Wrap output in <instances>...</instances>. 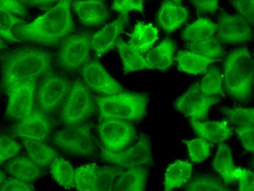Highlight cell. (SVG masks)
Segmentation results:
<instances>
[{
	"label": "cell",
	"mask_w": 254,
	"mask_h": 191,
	"mask_svg": "<svg viewBox=\"0 0 254 191\" xmlns=\"http://www.w3.org/2000/svg\"><path fill=\"white\" fill-rule=\"evenodd\" d=\"M71 3L72 0H60L43 15L18 26L16 37L48 46L61 44L75 30Z\"/></svg>",
	"instance_id": "6da1fadb"
},
{
	"label": "cell",
	"mask_w": 254,
	"mask_h": 191,
	"mask_svg": "<svg viewBox=\"0 0 254 191\" xmlns=\"http://www.w3.org/2000/svg\"><path fill=\"white\" fill-rule=\"evenodd\" d=\"M52 70V55L37 47L8 53L2 62V84L6 92L18 84L38 81Z\"/></svg>",
	"instance_id": "7a4b0ae2"
},
{
	"label": "cell",
	"mask_w": 254,
	"mask_h": 191,
	"mask_svg": "<svg viewBox=\"0 0 254 191\" xmlns=\"http://www.w3.org/2000/svg\"><path fill=\"white\" fill-rule=\"evenodd\" d=\"M225 90L240 102L251 98L254 91V58L248 47L235 49L223 63Z\"/></svg>",
	"instance_id": "3957f363"
},
{
	"label": "cell",
	"mask_w": 254,
	"mask_h": 191,
	"mask_svg": "<svg viewBox=\"0 0 254 191\" xmlns=\"http://www.w3.org/2000/svg\"><path fill=\"white\" fill-rule=\"evenodd\" d=\"M96 108L100 118H117L138 122L147 116L148 95L143 92H127L112 96H95Z\"/></svg>",
	"instance_id": "277c9868"
},
{
	"label": "cell",
	"mask_w": 254,
	"mask_h": 191,
	"mask_svg": "<svg viewBox=\"0 0 254 191\" xmlns=\"http://www.w3.org/2000/svg\"><path fill=\"white\" fill-rule=\"evenodd\" d=\"M53 145L64 153L74 157H93L99 151L93 123L83 122L64 126L52 135Z\"/></svg>",
	"instance_id": "5b68a950"
},
{
	"label": "cell",
	"mask_w": 254,
	"mask_h": 191,
	"mask_svg": "<svg viewBox=\"0 0 254 191\" xmlns=\"http://www.w3.org/2000/svg\"><path fill=\"white\" fill-rule=\"evenodd\" d=\"M96 110L95 98L92 91L81 79H76L71 84L61 105V122L64 126L83 123L93 116Z\"/></svg>",
	"instance_id": "8992f818"
},
{
	"label": "cell",
	"mask_w": 254,
	"mask_h": 191,
	"mask_svg": "<svg viewBox=\"0 0 254 191\" xmlns=\"http://www.w3.org/2000/svg\"><path fill=\"white\" fill-rule=\"evenodd\" d=\"M103 162L121 168H148L153 165V147L150 137L141 133L131 145L119 151H110L99 147Z\"/></svg>",
	"instance_id": "52a82bcc"
},
{
	"label": "cell",
	"mask_w": 254,
	"mask_h": 191,
	"mask_svg": "<svg viewBox=\"0 0 254 191\" xmlns=\"http://www.w3.org/2000/svg\"><path fill=\"white\" fill-rule=\"evenodd\" d=\"M92 33L80 32L70 34L61 43L56 61L66 73L78 72L91 60Z\"/></svg>",
	"instance_id": "ba28073f"
},
{
	"label": "cell",
	"mask_w": 254,
	"mask_h": 191,
	"mask_svg": "<svg viewBox=\"0 0 254 191\" xmlns=\"http://www.w3.org/2000/svg\"><path fill=\"white\" fill-rule=\"evenodd\" d=\"M97 133L101 146L110 151H119L131 145L137 132L133 122L117 118H100L97 124Z\"/></svg>",
	"instance_id": "9c48e42d"
},
{
	"label": "cell",
	"mask_w": 254,
	"mask_h": 191,
	"mask_svg": "<svg viewBox=\"0 0 254 191\" xmlns=\"http://www.w3.org/2000/svg\"><path fill=\"white\" fill-rule=\"evenodd\" d=\"M71 84L65 76L52 72L47 73L37 87V108L47 114L55 112L63 104Z\"/></svg>",
	"instance_id": "30bf717a"
},
{
	"label": "cell",
	"mask_w": 254,
	"mask_h": 191,
	"mask_svg": "<svg viewBox=\"0 0 254 191\" xmlns=\"http://www.w3.org/2000/svg\"><path fill=\"white\" fill-rule=\"evenodd\" d=\"M220 100L219 96L203 93L198 82H196L176 98L174 109L189 120L205 121L211 109Z\"/></svg>",
	"instance_id": "8fae6325"
},
{
	"label": "cell",
	"mask_w": 254,
	"mask_h": 191,
	"mask_svg": "<svg viewBox=\"0 0 254 191\" xmlns=\"http://www.w3.org/2000/svg\"><path fill=\"white\" fill-rule=\"evenodd\" d=\"M81 81L92 92L99 96H112L122 93L125 89L110 75L98 60H90L81 70Z\"/></svg>",
	"instance_id": "7c38bea8"
},
{
	"label": "cell",
	"mask_w": 254,
	"mask_h": 191,
	"mask_svg": "<svg viewBox=\"0 0 254 191\" xmlns=\"http://www.w3.org/2000/svg\"><path fill=\"white\" fill-rule=\"evenodd\" d=\"M38 81L26 82L18 84L6 93L8 95L5 116L11 120H20L36 108V93Z\"/></svg>",
	"instance_id": "4fadbf2b"
},
{
	"label": "cell",
	"mask_w": 254,
	"mask_h": 191,
	"mask_svg": "<svg viewBox=\"0 0 254 191\" xmlns=\"http://www.w3.org/2000/svg\"><path fill=\"white\" fill-rule=\"evenodd\" d=\"M216 35L224 44H240L253 40V24L238 14L223 13L216 23Z\"/></svg>",
	"instance_id": "5bb4252c"
},
{
	"label": "cell",
	"mask_w": 254,
	"mask_h": 191,
	"mask_svg": "<svg viewBox=\"0 0 254 191\" xmlns=\"http://www.w3.org/2000/svg\"><path fill=\"white\" fill-rule=\"evenodd\" d=\"M54 122L49 114L35 108L28 116L18 120L12 133L20 139H36L45 141L53 134Z\"/></svg>",
	"instance_id": "9a60e30c"
},
{
	"label": "cell",
	"mask_w": 254,
	"mask_h": 191,
	"mask_svg": "<svg viewBox=\"0 0 254 191\" xmlns=\"http://www.w3.org/2000/svg\"><path fill=\"white\" fill-rule=\"evenodd\" d=\"M130 15L128 14H121L115 20L92 34L91 48L96 57L101 58L115 49L122 32L130 23Z\"/></svg>",
	"instance_id": "2e32d148"
},
{
	"label": "cell",
	"mask_w": 254,
	"mask_h": 191,
	"mask_svg": "<svg viewBox=\"0 0 254 191\" xmlns=\"http://www.w3.org/2000/svg\"><path fill=\"white\" fill-rule=\"evenodd\" d=\"M71 9L83 26H103L110 20L111 12L103 0H72Z\"/></svg>",
	"instance_id": "e0dca14e"
},
{
	"label": "cell",
	"mask_w": 254,
	"mask_h": 191,
	"mask_svg": "<svg viewBox=\"0 0 254 191\" xmlns=\"http://www.w3.org/2000/svg\"><path fill=\"white\" fill-rule=\"evenodd\" d=\"M190 13L188 8L181 2L165 0L157 13L158 26L167 33H172L179 29L188 21Z\"/></svg>",
	"instance_id": "ac0fdd59"
},
{
	"label": "cell",
	"mask_w": 254,
	"mask_h": 191,
	"mask_svg": "<svg viewBox=\"0 0 254 191\" xmlns=\"http://www.w3.org/2000/svg\"><path fill=\"white\" fill-rule=\"evenodd\" d=\"M194 133L211 144H221L233 135V129L225 119L221 121L189 120Z\"/></svg>",
	"instance_id": "d6986e66"
},
{
	"label": "cell",
	"mask_w": 254,
	"mask_h": 191,
	"mask_svg": "<svg viewBox=\"0 0 254 191\" xmlns=\"http://www.w3.org/2000/svg\"><path fill=\"white\" fill-rule=\"evenodd\" d=\"M4 170L9 176L29 183L38 181L44 174V168L27 156H16L9 160L4 166Z\"/></svg>",
	"instance_id": "ffe728a7"
},
{
	"label": "cell",
	"mask_w": 254,
	"mask_h": 191,
	"mask_svg": "<svg viewBox=\"0 0 254 191\" xmlns=\"http://www.w3.org/2000/svg\"><path fill=\"white\" fill-rule=\"evenodd\" d=\"M159 38V31L156 26L144 21H137L128 35L127 43L145 55L154 46Z\"/></svg>",
	"instance_id": "44dd1931"
},
{
	"label": "cell",
	"mask_w": 254,
	"mask_h": 191,
	"mask_svg": "<svg viewBox=\"0 0 254 191\" xmlns=\"http://www.w3.org/2000/svg\"><path fill=\"white\" fill-rule=\"evenodd\" d=\"M176 44L173 40L165 39L145 54L147 63L153 70L165 72L176 62Z\"/></svg>",
	"instance_id": "7402d4cb"
},
{
	"label": "cell",
	"mask_w": 254,
	"mask_h": 191,
	"mask_svg": "<svg viewBox=\"0 0 254 191\" xmlns=\"http://www.w3.org/2000/svg\"><path fill=\"white\" fill-rule=\"evenodd\" d=\"M119 56L122 61L123 72L126 74L136 73L140 71H150L153 68L147 63L145 55L138 52L136 49L130 46L127 42L119 39L116 47Z\"/></svg>",
	"instance_id": "603a6c76"
},
{
	"label": "cell",
	"mask_w": 254,
	"mask_h": 191,
	"mask_svg": "<svg viewBox=\"0 0 254 191\" xmlns=\"http://www.w3.org/2000/svg\"><path fill=\"white\" fill-rule=\"evenodd\" d=\"M192 174L191 163L185 160H176L165 169L163 187L165 191L182 188L188 184Z\"/></svg>",
	"instance_id": "cb8c5ba5"
},
{
	"label": "cell",
	"mask_w": 254,
	"mask_h": 191,
	"mask_svg": "<svg viewBox=\"0 0 254 191\" xmlns=\"http://www.w3.org/2000/svg\"><path fill=\"white\" fill-rule=\"evenodd\" d=\"M149 168H131L122 170L119 175L114 191H143L147 190Z\"/></svg>",
	"instance_id": "d4e9b609"
},
{
	"label": "cell",
	"mask_w": 254,
	"mask_h": 191,
	"mask_svg": "<svg viewBox=\"0 0 254 191\" xmlns=\"http://www.w3.org/2000/svg\"><path fill=\"white\" fill-rule=\"evenodd\" d=\"M213 167L219 174L225 186L233 185L236 182L234 177L235 166L232 150L227 144L221 143L214 156Z\"/></svg>",
	"instance_id": "484cf974"
},
{
	"label": "cell",
	"mask_w": 254,
	"mask_h": 191,
	"mask_svg": "<svg viewBox=\"0 0 254 191\" xmlns=\"http://www.w3.org/2000/svg\"><path fill=\"white\" fill-rule=\"evenodd\" d=\"M21 140L28 157L44 169L49 168L55 158L59 157L58 152L55 148L44 141L26 138H22Z\"/></svg>",
	"instance_id": "4316f807"
},
{
	"label": "cell",
	"mask_w": 254,
	"mask_h": 191,
	"mask_svg": "<svg viewBox=\"0 0 254 191\" xmlns=\"http://www.w3.org/2000/svg\"><path fill=\"white\" fill-rule=\"evenodd\" d=\"M177 68L182 73L190 75H202L215 61L205 58L189 50H180L176 55Z\"/></svg>",
	"instance_id": "83f0119b"
},
{
	"label": "cell",
	"mask_w": 254,
	"mask_h": 191,
	"mask_svg": "<svg viewBox=\"0 0 254 191\" xmlns=\"http://www.w3.org/2000/svg\"><path fill=\"white\" fill-rule=\"evenodd\" d=\"M186 47L189 51L213 60L215 62L221 61L225 56V45L216 34L204 40L188 42Z\"/></svg>",
	"instance_id": "f1b7e54d"
},
{
	"label": "cell",
	"mask_w": 254,
	"mask_h": 191,
	"mask_svg": "<svg viewBox=\"0 0 254 191\" xmlns=\"http://www.w3.org/2000/svg\"><path fill=\"white\" fill-rule=\"evenodd\" d=\"M217 25L213 20L207 18H199L188 25L181 34L183 40L188 42H196L204 40L216 34Z\"/></svg>",
	"instance_id": "f546056e"
},
{
	"label": "cell",
	"mask_w": 254,
	"mask_h": 191,
	"mask_svg": "<svg viewBox=\"0 0 254 191\" xmlns=\"http://www.w3.org/2000/svg\"><path fill=\"white\" fill-rule=\"evenodd\" d=\"M49 169L51 176L57 185L65 190L73 189L75 168L71 162L64 157H58L52 162Z\"/></svg>",
	"instance_id": "4dcf8cb0"
},
{
	"label": "cell",
	"mask_w": 254,
	"mask_h": 191,
	"mask_svg": "<svg viewBox=\"0 0 254 191\" xmlns=\"http://www.w3.org/2000/svg\"><path fill=\"white\" fill-rule=\"evenodd\" d=\"M220 112L225 120L231 124L232 129L254 127V110L253 107L224 106Z\"/></svg>",
	"instance_id": "1f68e13d"
},
{
	"label": "cell",
	"mask_w": 254,
	"mask_h": 191,
	"mask_svg": "<svg viewBox=\"0 0 254 191\" xmlns=\"http://www.w3.org/2000/svg\"><path fill=\"white\" fill-rule=\"evenodd\" d=\"M198 84L202 92L208 96H225L224 78L220 67L211 65L201 80L198 81Z\"/></svg>",
	"instance_id": "d6a6232c"
},
{
	"label": "cell",
	"mask_w": 254,
	"mask_h": 191,
	"mask_svg": "<svg viewBox=\"0 0 254 191\" xmlns=\"http://www.w3.org/2000/svg\"><path fill=\"white\" fill-rule=\"evenodd\" d=\"M98 167L97 163H87L75 168L73 188L76 191H94Z\"/></svg>",
	"instance_id": "836d02e7"
},
{
	"label": "cell",
	"mask_w": 254,
	"mask_h": 191,
	"mask_svg": "<svg viewBox=\"0 0 254 191\" xmlns=\"http://www.w3.org/2000/svg\"><path fill=\"white\" fill-rule=\"evenodd\" d=\"M23 23V20L11 12L0 9V37L3 40L18 43L20 39L15 35V29Z\"/></svg>",
	"instance_id": "e575fe53"
},
{
	"label": "cell",
	"mask_w": 254,
	"mask_h": 191,
	"mask_svg": "<svg viewBox=\"0 0 254 191\" xmlns=\"http://www.w3.org/2000/svg\"><path fill=\"white\" fill-rule=\"evenodd\" d=\"M184 190L188 191H228L229 188L219 178L211 174H202L189 180L184 186Z\"/></svg>",
	"instance_id": "d590c367"
},
{
	"label": "cell",
	"mask_w": 254,
	"mask_h": 191,
	"mask_svg": "<svg viewBox=\"0 0 254 191\" xmlns=\"http://www.w3.org/2000/svg\"><path fill=\"white\" fill-rule=\"evenodd\" d=\"M123 169L113 164L98 167L94 191H114L116 180Z\"/></svg>",
	"instance_id": "8d00e7d4"
},
{
	"label": "cell",
	"mask_w": 254,
	"mask_h": 191,
	"mask_svg": "<svg viewBox=\"0 0 254 191\" xmlns=\"http://www.w3.org/2000/svg\"><path fill=\"white\" fill-rule=\"evenodd\" d=\"M188 150V156L194 163H202L210 156L212 145L211 143L201 137L184 140Z\"/></svg>",
	"instance_id": "74e56055"
},
{
	"label": "cell",
	"mask_w": 254,
	"mask_h": 191,
	"mask_svg": "<svg viewBox=\"0 0 254 191\" xmlns=\"http://www.w3.org/2000/svg\"><path fill=\"white\" fill-rule=\"evenodd\" d=\"M22 146L14 138L6 134H0V165L16 157Z\"/></svg>",
	"instance_id": "f35d334b"
},
{
	"label": "cell",
	"mask_w": 254,
	"mask_h": 191,
	"mask_svg": "<svg viewBox=\"0 0 254 191\" xmlns=\"http://www.w3.org/2000/svg\"><path fill=\"white\" fill-rule=\"evenodd\" d=\"M112 9L120 14H129L131 11L143 13L144 0H113Z\"/></svg>",
	"instance_id": "ab89813d"
},
{
	"label": "cell",
	"mask_w": 254,
	"mask_h": 191,
	"mask_svg": "<svg viewBox=\"0 0 254 191\" xmlns=\"http://www.w3.org/2000/svg\"><path fill=\"white\" fill-rule=\"evenodd\" d=\"M234 177L236 181L238 182V191H254V175L253 172L246 168H236Z\"/></svg>",
	"instance_id": "60d3db41"
},
{
	"label": "cell",
	"mask_w": 254,
	"mask_h": 191,
	"mask_svg": "<svg viewBox=\"0 0 254 191\" xmlns=\"http://www.w3.org/2000/svg\"><path fill=\"white\" fill-rule=\"evenodd\" d=\"M198 15H214L220 7V0H189Z\"/></svg>",
	"instance_id": "b9f144b4"
},
{
	"label": "cell",
	"mask_w": 254,
	"mask_h": 191,
	"mask_svg": "<svg viewBox=\"0 0 254 191\" xmlns=\"http://www.w3.org/2000/svg\"><path fill=\"white\" fill-rule=\"evenodd\" d=\"M232 5L238 15H242L250 23L254 24V0H232Z\"/></svg>",
	"instance_id": "7bdbcfd3"
},
{
	"label": "cell",
	"mask_w": 254,
	"mask_h": 191,
	"mask_svg": "<svg viewBox=\"0 0 254 191\" xmlns=\"http://www.w3.org/2000/svg\"><path fill=\"white\" fill-rule=\"evenodd\" d=\"M237 134L241 145L243 149L250 153H254V127H243L233 130Z\"/></svg>",
	"instance_id": "ee69618b"
},
{
	"label": "cell",
	"mask_w": 254,
	"mask_h": 191,
	"mask_svg": "<svg viewBox=\"0 0 254 191\" xmlns=\"http://www.w3.org/2000/svg\"><path fill=\"white\" fill-rule=\"evenodd\" d=\"M35 186L32 183L26 182L24 180L16 179V178H8L3 180L2 186H0V191H34Z\"/></svg>",
	"instance_id": "f6af8a7d"
},
{
	"label": "cell",
	"mask_w": 254,
	"mask_h": 191,
	"mask_svg": "<svg viewBox=\"0 0 254 191\" xmlns=\"http://www.w3.org/2000/svg\"><path fill=\"white\" fill-rule=\"evenodd\" d=\"M0 9L11 12L19 16H26V5L20 0H0Z\"/></svg>",
	"instance_id": "bcb514c9"
},
{
	"label": "cell",
	"mask_w": 254,
	"mask_h": 191,
	"mask_svg": "<svg viewBox=\"0 0 254 191\" xmlns=\"http://www.w3.org/2000/svg\"><path fill=\"white\" fill-rule=\"evenodd\" d=\"M60 0H32L31 5L37 7H47L57 3Z\"/></svg>",
	"instance_id": "7dc6e473"
},
{
	"label": "cell",
	"mask_w": 254,
	"mask_h": 191,
	"mask_svg": "<svg viewBox=\"0 0 254 191\" xmlns=\"http://www.w3.org/2000/svg\"><path fill=\"white\" fill-rule=\"evenodd\" d=\"M6 43L5 40H3V38L0 37V56L3 54V50L5 49Z\"/></svg>",
	"instance_id": "c3c4849f"
},
{
	"label": "cell",
	"mask_w": 254,
	"mask_h": 191,
	"mask_svg": "<svg viewBox=\"0 0 254 191\" xmlns=\"http://www.w3.org/2000/svg\"><path fill=\"white\" fill-rule=\"evenodd\" d=\"M5 174H3V172L0 169V186H2L3 180H5Z\"/></svg>",
	"instance_id": "681fc988"
},
{
	"label": "cell",
	"mask_w": 254,
	"mask_h": 191,
	"mask_svg": "<svg viewBox=\"0 0 254 191\" xmlns=\"http://www.w3.org/2000/svg\"><path fill=\"white\" fill-rule=\"evenodd\" d=\"M25 5H31L32 3V0H20Z\"/></svg>",
	"instance_id": "f907efd6"
},
{
	"label": "cell",
	"mask_w": 254,
	"mask_h": 191,
	"mask_svg": "<svg viewBox=\"0 0 254 191\" xmlns=\"http://www.w3.org/2000/svg\"><path fill=\"white\" fill-rule=\"evenodd\" d=\"M174 1H176V2H181L182 0H174Z\"/></svg>",
	"instance_id": "816d5d0a"
}]
</instances>
